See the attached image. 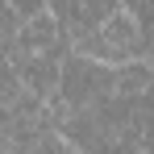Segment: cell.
I'll list each match as a JSON object with an SVG mask.
<instances>
[{
    "label": "cell",
    "mask_w": 154,
    "mask_h": 154,
    "mask_svg": "<svg viewBox=\"0 0 154 154\" xmlns=\"http://www.w3.org/2000/svg\"><path fill=\"white\" fill-rule=\"evenodd\" d=\"M71 50L88 54V58H100V63H133L150 50V38H146V25L133 21L125 8H112L96 29L79 33L71 42Z\"/></svg>",
    "instance_id": "cell-1"
},
{
    "label": "cell",
    "mask_w": 154,
    "mask_h": 154,
    "mask_svg": "<svg viewBox=\"0 0 154 154\" xmlns=\"http://www.w3.org/2000/svg\"><path fill=\"white\" fill-rule=\"evenodd\" d=\"M46 8H50L54 21L63 25L67 42H75L79 33L96 29L112 8H121V0H46Z\"/></svg>",
    "instance_id": "cell-2"
},
{
    "label": "cell",
    "mask_w": 154,
    "mask_h": 154,
    "mask_svg": "<svg viewBox=\"0 0 154 154\" xmlns=\"http://www.w3.org/2000/svg\"><path fill=\"white\" fill-rule=\"evenodd\" d=\"M17 25H21V13H17V8H8V4L0 0V58H8V46H13Z\"/></svg>",
    "instance_id": "cell-3"
},
{
    "label": "cell",
    "mask_w": 154,
    "mask_h": 154,
    "mask_svg": "<svg viewBox=\"0 0 154 154\" xmlns=\"http://www.w3.org/2000/svg\"><path fill=\"white\" fill-rule=\"evenodd\" d=\"M8 8H17L21 17H29V13H38V8H46V0H4Z\"/></svg>",
    "instance_id": "cell-4"
}]
</instances>
